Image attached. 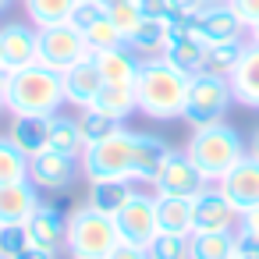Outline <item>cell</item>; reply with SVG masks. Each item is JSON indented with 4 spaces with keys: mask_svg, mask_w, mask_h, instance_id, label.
I'll return each mask as SVG.
<instances>
[{
    "mask_svg": "<svg viewBox=\"0 0 259 259\" xmlns=\"http://www.w3.org/2000/svg\"><path fill=\"white\" fill-rule=\"evenodd\" d=\"M139 8H142V18H167L174 11L170 0H139Z\"/></svg>",
    "mask_w": 259,
    "mask_h": 259,
    "instance_id": "obj_40",
    "label": "cell"
},
{
    "mask_svg": "<svg viewBox=\"0 0 259 259\" xmlns=\"http://www.w3.org/2000/svg\"><path fill=\"white\" fill-rule=\"evenodd\" d=\"M22 259H57V252H47V248H36V245H29Z\"/></svg>",
    "mask_w": 259,
    "mask_h": 259,
    "instance_id": "obj_44",
    "label": "cell"
},
{
    "mask_svg": "<svg viewBox=\"0 0 259 259\" xmlns=\"http://www.w3.org/2000/svg\"><path fill=\"white\" fill-rule=\"evenodd\" d=\"M248 32H252V39H248V43H255V47H259V22H255V25H252Z\"/></svg>",
    "mask_w": 259,
    "mask_h": 259,
    "instance_id": "obj_47",
    "label": "cell"
},
{
    "mask_svg": "<svg viewBox=\"0 0 259 259\" xmlns=\"http://www.w3.org/2000/svg\"><path fill=\"white\" fill-rule=\"evenodd\" d=\"M117 220V231H121V241L124 245H139L146 248L160 227H156V195H146V192H135L128 199V206L114 217Z\"/></svg>",
    "mask_w": 259,
    "mask_h": 259,
    "instance_id": "obj_10",
    "label": "cell"
},
{
    "mask_svg": "<svg viewBox=\"0 0 259 259\" xmlns=\"http://www.w3.org/2000/svg\"><path fill=\"white\" fill-rule=\"evenodd\" d=\"M234 255L238 259H259V234L238 227L234 231Z\"/></svg>",
    "mask_w": 259,
    "mask_h": 259,
    "instance_id": "obj_38",
    "label": "cell"
},
{
    "mask_svg": "<svg viewBox=\"0 0 259 259\" xmlns=\"http://www.w3.org/2000/svg\"><path fill=\"white\" fill-rule=\"evenodd\" d=\"M146 252L149 259H192V234H156Z\"/></svg>",
    "mask_w": 259,
    "mask_h": 259,
    "instance_id": "obj_33",
    "label": "cell"
},
{
    "mask_svg": "<svg viewBox=\"0 0 259 259\" xmlns=\"http://www.w3.org/2000/svg\"><path fill=\"white\" fill-rule=\"evenodd\" d=\"M170 8H174L178 15H195V11L206 8V0H170Z\"/></svg>",
    "mask_w": 259,
    "mask_h": 259,
    "instance_id": "obj_41",
    "label": "cell"
},
{
    "mask_svg": "<svg viewBox=\"0 0 259 259\" xmlns=\"http://www.w3.org/2000/svg\"><path fill=\"white\" fill-rule=\"evenodd\" d=\"M135 192H139V188H135V181H132V178H100V181H89L85 206H93V209H100V213L117 217V213L128 206V199H132Z\"/></svg>",
    "mask_w": 259,
    "mask_h": 259,
    "instance_id": "obj_18",
    "label": "cell"
},
{
    "mask_svg": "<svg viewBox=\"0 0 259 259\" xmlns=\"http://www.w3.org/2000/svg\"><path fill=\"white\" fill-rule=\"evenodd\" d=\"M25 231H29V241H32L36 248L61 252V248H64V234H68V217H64L57 206L39 202L36 213L25 220Z\"/></svg>",
    "mask_w": 259,
    "mask_h": 259,
    "instance_id": "obj_16",
    "label": "cell"
},
{
    "mask_svg": "<svg viewBox=\"0 0 259 259\" xmlns=\"http://www.w3.org/2000/svg\"><path fill=\"white\" fill-rule=\"evenodd\" d=\"M156 227L160 234H192V199L156 195Z\"/></svg>",
    "mask_w": 259,
    "mask_h": 259,
    "instance_id": "obj_24",
    "label": "cell"
},
{
    "mask_svg": "<svg viewBox=\"0 0 259 259\" xmlns=\"http://www.w3.org/2000/svg\"><path fill=\"white\" fill-rule=\"evenodd\" d=\"M188 85H192V75L181 71L178 64H170L167 57L142 61L139 78H135L139 114H146L153 121H181L185 103H188Z\"/></svg>",
    "mask_w": 259,
    "mask_h": 259,
    "instance_id": "obj_1",
    "label": "cell"
},
{
    "mask_svg": "<svg viewBox=\"0 0 259 259\" xmlns=\"http://www.w3.org/2000/svg\"><path fill=\"white\" fill-rule=\"evenodd\" d=\"M199 25H202V39L206 43H227V39H241L245 25L234 15L231 4H206L199 11Z\"/></svg>",
    "mask_w": 259,
    "mask_h": 259,
    "instance_id": "obj_21",
    "label": "cell"
},
{
    "mask_svg": "<svg viewBox=\"0 0 259 259\" xmlns=\"http://www.w3.org/2000/svg\"><path fill=\"white\" fill-rule=\"evenodd\" d=\"M11 139H15V146L32 160V156H39V153H47L50 149V117H36V114H18L15 121H11V132H8Z\"/></svg>",
    "mask_w": 259,
    "mask_h": 259,
    "instance_id": "obj_22",
    "label": "cell"
},
{
    "mask_svg": "<svg viewBox=\"0 0 259 259\" xmlns=\"http://www.w3.org/2000/svg\"><path fill=\"white\" fill-rule=\"evenodd\" d=\"M248 156H252V160H259V128H255V135H252V146H248Z\"/></svg>",
    "mask_w": 259,
    "mask_h": 259,
    "instance_id": "obj_46",
    "label": "cell"
},
{
    "mask_svg": "<svg viewBox=\"0 0 259 259\" xmlns=\"http://www.w3.org/2000/svg\"><path fill=\"white\" fill-rule=\"evenodd\" d=\"M50 149L68 153V156H82L85 139H82L78 117H64V114H54L50 117Z\"/></svg>",
    "mask_w": 259,
    "mask_h": 259,
    "instance_id": "obj_29",
    "label": "cell"
},
{
    "mask_svg": "<svg viewBox=\"0 0 259 259\" xmlns=\"http://www.w3.org/2000/svg\"><path fill=\"white\" fill-rule=\"evenodd\" d=\"M231 103H234V93H231V82H227V78H217V75H192L188 103H185V117H181V121H188L192 128H206V124L220 121Z\"/></svg>",
    "mask_w": 259,
    "mask_h": 259,
    "instance_id": "obj_6",
    "label": "cell"
},
{
    "mask_svg": "<svg viewBox=\"0 0 259 259\" xmlns=\"http://www.w3.org/2000/svg\"><path fill=\"white\" fill-rule=\"evenodd\" d=\"M103 15H107L103 0H78V8H75V15H71V25L85 32V29H89V25H96Z\"/></svg>",
    "mask_w": 259,
    "mask_h": 259,
    "instance_id": "obj_37",
    "label": "cell"
},
{
    "mask_svg": "<svg viewBox=\"0 0 259 259\" xmlns=\"http://www.w3.org/2000/svg\"><path fill=\"white\" fill-rule=\"evenodd\" d=\"M227 82H231L234 103L259 110V47L255 43H245V54H241L238 68L231 71Z\"/></svg>",
    "mask_w": 259,
    "mask_h": 259,
    "instance_id": "obj_19",
    "label": "cell"
},
{
    "mask_svg": "<svg viewBox=\"0 0 259 259\" xmlns=\"http://www.w3.org/2000/svg\"><path fill=\"white\" fill-rule=\"evenodd\" d=\"M174 149L160 139V135H149V132H135V181H146L153 185L163 167L170 163Z\"/></svg>",
    "mask_w": 259,
    "mask_h": 259,
    "instance_id": "obj_17",
    "label": "cell"
},
{
    "mask_svg": "<svg viewBox=\"0 0 259 259\" xmlns=\"http://www.w3.org/2000/svg\"><path fill=\"white\" fill-rule=\"evenodd\" d=\"M29 8V22L36 29H50V25H68L78 0H25Z\"/></svg>",
    "mask_w": 259,
    "mask_h": 259,
    "instance_id": "obj_28",
    "label": "cell"
},
{
    "mask_svg": "<svg viewBox=\"0 0 259 259\" xmlns=\"http://www.w3.org/2000/svg\"><path fill=\"white\" fill-rule=\"evenodd\" d=\"M206 4H227V0H206Z\"/></svg>",
    "mask_w": 259,
    "mask_h": 259,
    "instance_id": "obj_48",
    "label": "cell"
},
{
    "mask_svg": "<svg viewBox=\"0 0 259 259\" xmlns=\"http://www.w3.org/2000/svg\"><path fill=\"white\" fill-rule=\"evenodd\" d=\"M241 213L245 209H255L259 206V160H252L248 153L220 178V181H213Z\"/></svg>",
    "mask_w": 259,
    "mask_h": 259,
    "instance_id": "obj_12",
    "label": "cell"
},
{
    "mask_svg": "<svg viewBox=\"0 0 259 259\" xmlns=\"http://www.w3.org/2000/svg\"><path fill=\"white\" fill-rule=\"evenodd\" d=\"M39 188L32 185V178L11 181V185H0V227H11V224H25L36 206H39Z\"/></svg>",
    "mask_w": 259,
    "mask_h": 259,
    "instance_id": "obj_15",
    "label": "cell"
},
{
    "mask_svg": "<svg viewBox=\"0 0 259 259\" xmlns=\"http://www.w3.org/2000/svg\"><path fill=\"white\" fill-rule=\"evenodd\" d=\"M103 8H107V18L114 22V29L124 36V43H128V36L142 25V8H139V0H103Z\"/></svg>",
    "mask_w": 259,
    "mask_h": 259,
    "instance_id": "obj_32",
    "label": "cell"
},
{
    "mask_svg": "<svg viewBox=\"0 0 259 259\" xmlns=\"http://www.w3.org/2000/svg\"><path fill=\"white\" fill-rule=\"evenodd\" d=\"M0 68H4V54H0Z\"/></svg>",
    "mask_w": 259,
    "mask_h": 259,
    "instance_id": "obj_50",
    "label": "cell"
},
{
    "mask_svg": "<svg viewBox=\"0 0 259 259\" xmlns=\"http://www.w3.org/2000/svg\"><path fill=\"white\" fill-rule=\"evenodd\" d=\"M36 43H39V29L25 25V22H11L0 29V54H4V68L18 71L36 64Z\"/></svg>",
    "mask_w": 259,
    "mask_h": 259,
    "instance_id": "obj_14",
    "label": "cell"
},
{
    "mask_svg": "<svg viewBox=\"0 0 259 259\" xmlns=\"http://www.w3.org/2000/svg\"><path fill=\"white\" fill-rule=\"evenodd\" d=\"M192 259H238L234 255V231L192 234Z\"/></svg>",
    "mask_w": 259,
    "mask_h": 259,
    "instance_id": "obj_30",
    "label": "cell"
},
{
    "mask_svg": "<svg viewBox=\"0 0 259 259\" xmlns=\"http://www.w3.org/2000/svg\"><path fill=\"white\" fill-rule=\"evenodd\" d=\"M167 39H170L167 18H142V25L128 36V47H132L142 61H153V57H163Z\"/></svg>",
    "mask_w": 259,
    "mask_h": 259,
    "instance_id": "obj_23",
    "label": "cell"
},
{
    "mask_svg": "<svg viewBox=\"0 0 259 259\" xmlns=\"http://www.w3.org/2000/svg\"><path fill=\"white\" fill-rule=\"evenodd\" d=\"M8 78H11V71L0 68V110H4V96H8Z\"/></svg>",
    "mask_w": 259,
    "mask_h": 259,
    "instance_id": "obj_45",
    "label": "cell"
},
{
    "mask_svg": "<svg viewBox=\"0 0 259 259\" xmlns=\"http://www.w3.org/2000/svg\"><path fill=\"white\" fill-rule=\"evenodd\" d=\"M238 224H241V209H238L217 185H206V188L192 199V234L238 231Z\"/></svg>",
    "mask_w": 259,
    "mask_h": 259,
    "instance_id": "obj_8",
    "label": "cell"
},
{
    "mask_svg": "<svg viewBox=\"0 0 259 259\" xmlns=\"http://www.w3.org/2000/svg\"><path fill=\"white\" fill-rule=\"evenodd\" d=\"M121 231L110 213H100L93 206H75L68 213V234L64 252L71 259H110L121 248Z\"/></svg>",
    "mask_w": 259,
    "mask_h": 259,
    "instance_id": "obj_3",
    "label": "cell"
},
{
    "mask_svg": "<svg viewBox=\"0 0 259 259\" xmlns=\"http://www.w3.org/2000/svg\"><path fill=\"white\" fill-rule=\"evenodd\" d=\"M85 43H89V54H103V50H110V47H121L124 36H121V32L114 29V22L103 15L96 25L85 29Z\"/></svg>",
    "mask_w": 259,
    "mask_h": 259,
    "instance_id": "obj_35",
    "label": "cell"
},
{
    "mask_svg": "<svg viewBox=\"0 0 259 259\" xmlns=\"http://www.w3.org/2000/svg\"><path fill=\"white\" fill-rule=\"evenodd\" d=\"M163 57H167L170 64H178L181 71L199 75V71H202V57H206V43H202V39H192V36H170Z\"/></svg>",
    "mask_w": 259,
    "mask_h": 259,
    "instance_id": "obj_27",
    "label": "cell"
},
{
    "mask_svg": "<svg viewBox=\"0 0 259 259\" xmlns=\"http://www.w3.org/2000/svg\"><path fill=\"white\" fill-rule=\"evenodd\" d=\"M64 103H68L64 75H57V71H50L43 64H29V68L11 71L8 96H4V110H11V117H18V114L54 117Z\"/></svg>",
    "mask_w": 259,
    "mask_h": 259,
    "instance_id": "obj_2",
    "label": "cell"
},
{
    "mask_svg": "<svg viewBox=\"0 0 259 259\" xmlns=\"http://www.w3.org/2000/svg\"><path fill=\"white\" fill-rule=\"evenodd\" d=\"M82 57H89V43H85V32L75 29L71 22L68 25H50V29H39V43H36V64L64 75L68 68H75Z\"/></svg>",
    "mask_w": 259,
    "mask_h": 259,
    "instance_id": "obj_7",
    "label": "cell"
},
{
    "mask_svg": "<svg viewBox=\"0 0 259 259\" xmlns=\"http://www.w3.org/2000/svg\"><path fill=\"white\" fill-rule=\"evenodd\" d=\"M227 4L234 8V15L241 18L245 29H252V25L259 22V0H227Z\"/></svg>",
    "mask_w": 259,
    "mask_h": 259,
    "instance_id": "obj_39",
    "label": "cell"
},
{
    "mask_svg": "<svg viewBox=\"0 0 259 259\" xmlns=\"http://www.w3.org/2000/svg\"><path fill=\"white\" fill-rule=\"evenodd\" d=\"M29 178V156L15 146L11 135H0V185Z\"/></svg>",
    "mask_w": 259,
    "mask_h": 259,
    "instance_id": "obj_31",
    "label": "cell"
},
{
    "mask_svg": "<svg viewBox=\"0 0 259 259\" xmlns=\"http://www.w3.org/2000/svg\"><path fill=\"white\" fill-rule=\"evenodd\" d=\"M78 160H82L85 181H100V178H132L135 181V132L121 124L114 135L89 142Z\"/></svg>",
    "mask_w": 259,
    "mask_h": 259,
    "instance_id": "obj_5",
    "label": "cell"
},
{
    "mask_svg": "<svg viewBox=\"0 0 259 259\" xmlns=\"http://www.w3.org/2000/svg\"><path fill=\"white\" fill-rule=\"evenodd\" d=\"M4 8H8V0H0V11H4Z\"/></svg>",
    "mask_w": 259,
    "mask_h": 259,
    "instance_id": "obj_49",
    "label": "cell"
},
{
    "mask_svg": "<svg viewBox=\"0 0 259 259\" xmlns=\"http://www.w3.org/2000/svg\"><path fill=\"white\" fill-rule=\"evenodd\" d=\"M78 128H82V139H85V146H89V142H100V139L114 135L121 124H117L114 117H107L103 110H96V107H85V110L78 114Z\"/></svg>",
    "mask_w": 259,
    "mask_h": 259,
    "instance_id": "obj_34",
    "label": "cell"
},
{
    "mask_svg": "<svg viewBox=\"0 0 259 259\" xmlns=\"http://www.w3.org/2000/svg\"><path fill=\"white\" fill-rule=\"evenodd\" d=\"M29 231L25 224H11V227H0V259H22L29 248Z\"/></svg>",
    "mask_w": 259,
    "mask_h": 259,
    "instance_id": "obj_36",
    "label": "cell"
},
{
    "mask_svg": "<svg viewBox=\"0 0 259 259\" xmlns=\"http://www.w3.org/2000/svg\"><path fill=\"white\" fill-rule=\"evenodd\" d=\"M206 185H213L188 153H174L170 163L163 167V174L153 181V195H174V199H195Z\"/></svg>",
    "mask_w": 259,
    "mask_h": 259,
    "instance_id": "obj_11",
    "label": "cell"
},
{
    "mask_svg": "<svg viewBox=\"0 0 259 259\" xmlns=\"http://www.w3.org/2000/svg\"><path fill=\"white\" fill-rule=\"evenodd\" d=\"M110 259H149V252H146V248H139V245H121Z\"/></svg>",
    "mask_w": 259,
    "mask_h": 259,
    "instance_id": "obj_42",
    "label": "cell"
},
{
    "mask_svg": "<svg viewBox=\"0 0 259 259\" xmlns=\"http://www.w3.org/2000/svg\"><path fill=\"white\" fill-rule=\"evenodd\" d=\"M29 178L39 192H64L82 178V160L57 153V149H47V153L29 160Z\"/></svg>",
    "mask_w": 259,
    "mask_h": 259,
    "instance_id": "obj_9",
    "label": "cell"
},
{
    "mask_svg": "<svg viewBox=\"0 0 259 259\" xmlns=\"http://www.w3.org/2000/svg\"><path fill=\"white\" fill-rule=\"evenodd\" d=\"M96 110H103L107 117H114L117 124H124L135 110H139V100H135V85H103L100 89V96H96V103H93Z\"/></svg>",
    "mask_w": 259,
    "mask_h": 259,
    "instance_id": "obj_26",
    "label": "cell"
},
{
    "mask_svg": "<svg viewBox=\"0 0 259 259\" xmlns=\"http://www.w3.org/2000/svg\"><path fill=\"white\" fill-rule=\"evenodd\" d=\"M103 85H107V82H103L100 64H96V57H93V54H89V57H82L75 68H68V71H64V96H68V103H71V107H78V110L93 107Z\"/></svg>",
    "mask_w": 259,
    "mask_h": 259,
    "instance_id": "obj_13",
    "label": "cell"
},
{
    "mask_svg": "<svg viewBox=\"0 0 259 259\" xmlns=\"http://www.w3.org/2000/svg\"><path fill=\"white\" fill-rule=\"evenodd\" d=\"M245 54V39H227V43H206V57H202V71L199 75H217V78H231V71L238 68Z\"/></svg>",
    "mask_w": 259,
    "mask_h": 259,
    "instance_id": "obj_25",
    "label": "cell"
},
{
    "mask_svg": "<svg viewBox=\"0 0 259 259\" xmlns=\"http://www.w3.org/2000/svg\"><path fill=\"white\" fill-rule=\"evenodd\" d=\"M93 57H96V64H100L103 82H110V85H135L139 68H142V57H139L128 43L110 47V50H103V54H93Z\"/></svg>",
    "mask_w": 259,
    "mask_h": 259,
    "instance_id": "obj_20",
    "label": "cell"
},
{
    "mask_svg": "<svg viewBox=\"0 0 259 259\" xmlns=\"http://www.w3.org/2000/svg\"><path fill=\"white\" fill-rule=\"evenodd\" d=\"M185 153L192 156V163H195L209 181H220L248 149H245V139L238 135V128H231V124H224V121H213V124L192 132Z\"/></svg>",
    "mask_w": 259,
    "mask_h": 259,
    "instance_id": "obj_4",
    "label": "cell"
},
{
    "mask_svg": "<svg viewBox=\"0 0 259 259\" xmlns=\"http://www.w3.org/2000/svg\"><path fill=\"white\" fill-rule=\"evenodd\" d=\"M238 227H245V231L259 234V206H255V209H245V213H241V224H238Z\"/></svg>",
    "mask_w": 259,
    "mask_h": 259,
    "instance_id": "obj_43",
    "label": "cell"
}]
</instances>
